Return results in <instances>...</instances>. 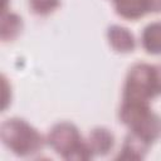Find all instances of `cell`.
<instances>
[{"label": "cell", "instance_id": "6da1fadb", "mask_svg": "<svg viewBox=\"0 0 161 161\" xmlns=\"http://www.w3.org/2000/svg\"><path fill=\"white\" fill-rule=\"evenodd\" d=\"M0 138L3 143L16 156L29 157L43 150L47 138L24 118L13 117L1 123Z\"/></svg>", "mask_w": 161, "mask_h": 161}, {"label": "cell", "instance_id": "7a4b0ae2", "mask_svg": "<svg viewBox=\"0 0 161 161\" xmlns=\"http://www.w3.org/2000/svg\"><path fill=\"white\" fill-rule=\"evenodd\" d=\"M118 119L151 145L161 137V116L151 109L150 103L122 101Z\"/></svg>", "mask_w": 161, "mask_h": 161}, {"label": "cell", "instance_id": "3957f363", "mask_svg": "<svg viewBox=\"0 0 161 161\" xmlns=\"http://www.w3.org/2000/svg\"><path fill=\"white\" fill-rule=\"evenodd\" d=\"M47 143L63 158L69 161L91 160L93 153L83 140L78 127L68 121L55 123L47 135Z\"/></svg>", "mask_w": 161, "mask_h": 161}, {"label": "cell", "instance_id": "277c9868", "mask_svg": "<svg viewBox=\"0 0 161 161\" xmlns=\"http://www.w3.org/2000/svg\"><path fill=\"white\" fill-rule=\"evenodd\" d=\"M156 96L158 93L156 88L155 65L143 62L135 63L127 72L122 89V101L150 103Z\"/></svg>", "mask_w": 161, "mask_h": 161}, {"label": "cell", "instance_id": "5b68a950", "mask_svg": "<svg viewBox=\"0 0 161 161\" xmlns=\"http://www.w3.org/2000/svg\"><path fill=\"white\" fill-rule=\"evenodd\" d=\"M107 40L111 48L117 53H130L136 48L135 35L130 29L122 25L113 24L107 29Z\"/></svg>", "mask_w": 161, "mask_h": 161}, {"label": "cell", "instance_id": "8992f818", "mask_svg": "<svg viewBox=\"0 0 161 161\" xmlns=\"http://www.w3.org/2000/svg\"><path fill=\"white\" fill-rule=\"evenodd\" d=\"M151 143L136 135L135 132H128L122 143L121 151L117 155V160H142L148 152Z\"/></svg>", "mask_w": 161, "mask_h": 161}, {"label": "cell", "instance_id": "52a82bcc", "mask_svg": "<svg viewBox=\"0 0 161 161\" xmlns=\"http://www.w3.org/2000/svg\"><path fill=\"white\" fill-rule=\"evenodd\" d=\"M93 156H103L107 155L114 146V136L106 127H96L93 128L88 138L86 140Z\"/></svg>", "mask_w": 161, "mask_h": 161}, {"label": "cell", "instance_id": "ba28073f", "mask_svg": "<svg viewBox=\"0 0 161 161\" xmlns=\"http://www.w3.org/2000/svg\"><path fill=\"white\" fill-rule=\"evenodd\" d=\"M0 38L3 42H11L18 38L23 30V19L15 13L6 9V0H3L0 18Z\"/></svg>", "mask_w": 161, "mask_h": 161}, {"label": "cell", "instance_id": "9c48e42d", "mask_svg": "<svg viewBox=\"0 0 161 161\" xmlns=\"http://www.w3.org/2000/svg\"><path fill=\"white\" fill-rule=\"evenodd\" d=\"M113 4L116 13L128 20H137L148 13L146 0H114Z\"/></svg>", "mask_w": 161, "mask_h": 161}, {"label": "cell", "instance_id": "30bf717a", "mask_svg": "<svg viewBox=\"0 0 161 161\" xmlns=\"http://www.w3.org/2000/svg\"><path fill=\"white\" fill-rule=\"evenodd\" d=\"M141 44L148 54H161V21L150 23L143 28Z\"/></svg>", "mask_w": 161, "mask_h": 161}, {"label": "cell", "instance_id": "8fae6325", "mask_svg": "<svg viewBox=\"0 0 161 161\" xmlns=\"http://www.w3.org/2000/svg\"><path fill=\"white\" fill-rule=\"evenodd\" d=\"M60 6V0H29V8L33 14L47 16Z\"/></svg>", "mask_w": 161, "mask_h": 161}, {"label": "cell", "instance_id": "7c38bea8", "mask_svg": "<svg viewBox=\"0 0 161 161\" xmlns=\"http://www.w3.org/2000/svg\"><path fill=\"white\" fill-rule=\"evenodd\" d=\"M148 13H161V0H146Z\"/></svg>", "mask_w": 161, "mask_h": 161}, {"label": "cell", "instance_id": "4fadbf2b", "mask_svg": "<svg viewBox=\"0 0 161 161\" xmlns=\"http://www.w3.org/2000/svg\"><path fill=\"white\" fill-rule=\"evenodd\" d=\"M155 75H156V88H157V93L161 94V63L155 65Z\"/></svg>", "mask_w": 161, "mask_h": 161}, {"label": "cell", "instance_id": "5bb4252c", "mask_svg": "<svg viewBox=\"0 0 161 161\" xmlns=\"http://www.w3.org/2000/svg\"><path fill=\"white\" fill-rule=\"evenodd\" d=\"M112 1H114V0H112Z\"/></svg>", "mask_w": 161, "mask_h": 161}]
</instances>
